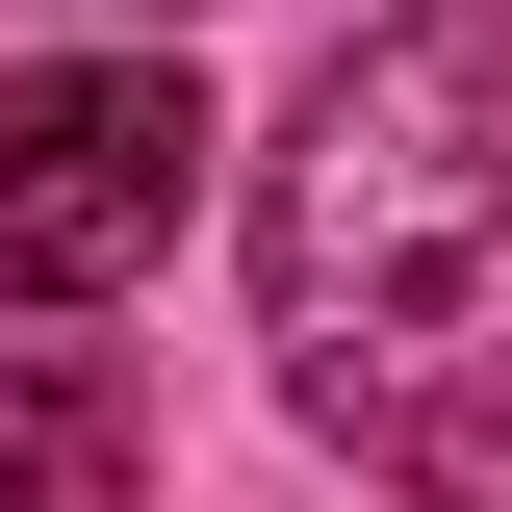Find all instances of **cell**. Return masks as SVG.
Returning a JSON list of instances; mask_svg holds the SVG:
<instances>
[{"instance_id":"obj_1","label":"cell","mask_w":512,"mask_h":512,"mask_svg":"<svg viewBox=\"0 0 512 512\" xmlns=\"http://www.w3.org/2000/svg\"><path fill=\"white\" fill-rule=\"evenodd\" d=\"M256 308L308 436L410 512H512V26H359L256 180Z\"/></svg>"},{"instance_id":"obj_2","label":"cell","mask_w":512,"mask_h":512,"mask_svg":"<svg viewBox=\"0 0 512 512\" xmlns=\"http://www.w3.org/2000/svg\"><path fill=\"white\" fill-rule=\"evenodd\" d=\"M205 205V77L180 52H52L0 77V308H103Z\"/></svg>"},{"instance_id":"obj_3","label":"cell","mask_w":512,"mask_h":512,"mask_svg":"<svg viewBox=\"0 0 512 512\" xmlns=\"http://www.w3.org/2000/svg\"><path fill=\"white\" fill-rule=\"evenodd\" d=\"M128 461H154V410L103 359H0V512H103Z\"/></svg>"}]
</instances>
